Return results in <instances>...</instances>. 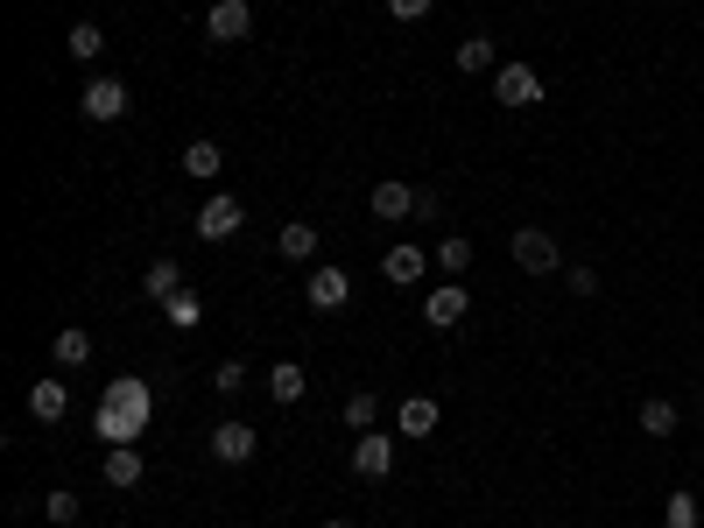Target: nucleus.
Masks as SVG:
<instances>
[{"label":"nucleus","instance_id":"nucleus-31","mask_svg":"<svg viewBox=\"0 0 704 528\" xmlns=\"http://www.w3.org/2000/svg\"><path fill=\"white\" fill-rule=\"evenodd\" d=\"M564 282H571V296H598V268H564Z\"/></svg>","mask_w":704,"mask_h":528},{"label":"nucleus","instance_id":"nucleus-10","mask_svg":"<svg viewBox=\"0 0 704 528\" xmlns=\"http://www.w3.org/2000/svg\"><path fill=\"white\" fill-rule=\"evenodd\" d=\"M353 472L359 479H387V472H395V437H359V444H353Z\"/></svg>","mask_w":704,"mask_h":528},{"label":"nucleus","instance_id":"nucleus-15","mask_svg":"<svg viewBox=\"0 0 704 528\" xmlns=\"http://www.w3.org/2000/svg\"><path fill=\"white\" fill-rule=\"evenodd\" d=\"M304 388H310V373L296 367V359H275V367H268V395L275 402H304Z\"/></svg>","mask_w":704,"mask_h":528},{"label":"nucleus","instance_id":"nucleus-27","mask_svg":"<svg viewBox=\"0 0 704 528\" xmlns=\"http://www.w3.org/2000/svg\"><path fill=\"white\" fill-rule=\"evenodd\" d=\"M373 416H381V395H367V388L346 395V422H353V430H373Z\"/></svg>","mask_w":704,"mask_h":528},{"label":"nucleus","instance_id":"nucleus-2","mask_svg":"<svg viewBox=\"0 0 704 528\" xmlns=\"http://www.w3.org/2000/svg\"><path fill=\"white\" fill-rule=\"evenodd\" d=\"M515 268H521V275H557V268H564L557 240H549L543 225H521V233H515Z\"/></svg>","mask_w":704,"mask_h":528},{"label":"nucleus","instance_id":"nucleus-6","mask_svg":"<svg viewBox=\"0 0 704 528\" xmlns=\"http://www.w3.org/2000/svg\"><path fill=\"white\" fill-rule=\"evenodd\" d=\"M78 113L85 120H120V113H127V85H120V78H92L78 93Z\"/></svg>","mask_w":704,"mask_h":528},{"label":"nucleus","instance_id":"nucleus-24","mask_svg":"<svg viewBox=\"0 0 704 528\" xmlns=\"http://www.w3.org/2000/svg\"><path fill=\"white\" fill-rule=\"evenodd\" d=\"M458 71H466V78L493 71V36H466V42H458Z\"/></svg>","mask_w":704,"mask_h":528},{"label":"nucleus","instance_id":"nucleus-13","mask_svg":"<svg viewBox=\"0 0 704 528\" xmlns=\"http://www.w3.org/2000/svg\"><path fill=\"white\" fill-rule=\"evenodd\" d=\"M141 479H148L141 451H134V444H113V451H107V487H120V493H127V487H141Z\"/></svg>","mask_w":704,"mask_h":528},{"label":"nucleus","instance_id":"nucleus-22","mask_svg":"<svg viewBox=\"0 0 704 528\" xmlns=\"http://www.w3.org/2000/svg\"><path fill=\"white\" fill-rule=\"evenodd\" d=\"M85 359H92V331H57V367H85Z\"/></svg>","mask_w":704,"mask_h":528},{"label":"nucleus","instance_id":"nucleus-33","mask_svg":"<svg viewBox=\"0 0 704 528\" xmlns=\"http://www.w3.org/2000/svg\"><path fill=\"white\" fill-rule=\"evenodd\" d=\"M324 528H353V521H346V515H338V521H324Z\"/></svg>","mask_w":704,"mask_h":528},{"label":"nucleus","instance_id":"nucleus-28","mask_svg":"<svg viewBox=\"0 0 704 528\" xmlns=\"http://www.w3.org/2000/svg\"><path fill=\"white\" fill-rule=\"evenodd\" d=\"M437 268H444V275H458V268H472V240H444V247H437Z\"/></svg>","mask_w":704,"mask_h":528},{"label":"nucleus","instance_id":"nucleus-1","mask_svg":"<svg viewBox=\"0 0 704 528\" xmlns=\"http://www.w3.org/2000/svg\"><path fill=\"white\" fill-rule=\"evenodd\" d=\"M239 219H247V205L226 198V191H212V198L198 205V219H190V233H198L205 247H212V240H233V233H239Z\"/></svg>","mask_w":704,"mask_h":528},{"label":"nucleus","instance_id":"nucleus-21","mask_svg":"<svg viewBox=\"0 0 704 528\" xmlns=\"http://www.w3.org/2000/svg\"><path fill=\"white\" fill-rule=\"evenodd\" d=\"M641 430H649V437H669V430H677V402H669V395H649V402H641Z\"/></svg>","mask_w":704,"mask_h":528},{"label":"nucleus","instance_id":"nucleus-26","mask_svg":"<svg viewBox=\"0 0 704 528\" xmlns=\"http://www.w3.org/2000/svg\"><path fill=\"white\" fill-rule=\"evenodd\" d=\"M704 515H697V501H691V493H669V501H663V528H697Z\"/></svg>","mask_w":704,"mask_h":528},{"label":"nucleus","instance_id":"nucleus-14","mask_svg":"<svg viewBox=\"0 0 704 528\" xmlns=\"http://www.w3.org/2000/svg\"><path fill=\"white\" fill-rule=\"evenodd\" d=\"M64 409H71L64 381H36V388H28V416H36V422H64Z\"/></svg>","mask_w":704,"mask_h":528},{"label":"nucleus","instance_id":"nucleus-19","mask_svg":"<svg viewBox=\"0 0 704 528\" xmlns=\"http://www.w3.org/2000/svg\"><path fill=\"white\" fill-rule=\"evenodd\" d=\"M64 50L78 57V64H99V50H107V36H99V22H78V28H71V36H64Z\"/></svg>","mask_w":704,"mask_h":528},{"label":"nucleus","instance_id":"nucleus-18","mask_svg":"<svg viewBox=\"0 0 704 528\" xmlns=\"http://www.w3.org/2000/svg\"><path fill=\"white\" fill-rule=\"evenodd\" d=\"M141 290H148V304H170V296L184 290V268H176V261H156V268L141 275Z\"/></svg>","mask_w":704,"mask_h":528},{"label":"nucleus","instance_id":"nucleus-30","mask_svg":"<svg viewBox=\"0 0 704 528\" xmlns=\"http://www.w3.org/2000/svg\"><path fill=\"white\" fill-rule=\"evenodd\" d=\"M212 388H219V395H239V388H247V367H239V359H219Z\"/></svg>","mask_w":704,"mask_h":528},{"label":"nucleus","instance_id":"nucleus-12","mask_svg":"<svg viewBox=\"0 0 704 528\" xmlns=\"http://www.w3.org/2000/svg\"><path fill=\"white\" fill-rule=\"evenodd\" d=\"M373 211H381V219H416V191L402 184V176H381V184H373Z\"/></svg>","mask_w":704,"mask_h":528},{"label":"nucleus","instance_id":"nucleus-7","mask_svg":"<svg viewBox=\"0 0 704 528\" xmlns=\"http://www.w3.org/2000/svg\"><path fill=\"white\" fill-rule=\"evenodd\" d=\"M254 444H261V437H254V422H212V458L219 465H247Z\"/></svg>","mask_w":704,"mask_h":528},{"label":"nucleus","instance_id":"nucleus-9","mask_svg":"<svg viewBox=\"0 0 704 528\" xmlns=\"http://www.w3.org/2000/svg\"><path fill=\"white\" fill-rule=\"evenodd\" d=\"M99 402L120 409V416H134V422L156 416V395H148V381H134V373H127V381H107V395H99Z\"/></svg>","mask_w":704,"mask_h":528},{"label":"nucleus","instance_id":"nucleus-3","mask_svg":"<svg viewBox=\"0 0 704 528\" xmlns=\"http://www.w3.org/2000/svg\"><path fill=\"white\" fill-rule=\"evenodd\" d=\"M493 99H501L507 113H529V106L543 99V78H535L529 64H501L493 71Z\"/></svg>","mask_w":704,"mask_h":528},{"label":"nucleus","instance_id":"nucleus-11","mask_svg":"<svg viewBox=\"0 0 704 528\" xmlns=\"http://www.w3.org/2000/svg\"><path fill=\"white\" fill-rule=\"evenodd\" d=\"M423 268H430V254H423V247H387L381 275L395 282V290H409V282H423Z\"/></svg>","mask_w":704,"mask_h":528},{"label":"nucleus","instance_id":"nucleus-16","mask_svg":"<svg viewBox=\"0 0 704 528\" xmlns=\"http://www.w3.org/2000/svg\"><path fill=\"white\" fill-rule=\"evenodd\" d=\"M395 422H402V437H430V430H437V402H430V395H409L395 409Z\"/></svg>","mask_w":704,"mask_h":528},{"label":"nucleus","instance_id":"nucleus-8","mask_svg":"<svg viewBox=\"0 0 704 528\" xmlns=\"http://www.w3.org/2000/svg\"><path fill=\"white\" fill-rule=\"evenodd\" d=\"M466 310H472V296L458 290V282H437V290L423 296V324H437V331H452V324H458V317H466Z\"/></svg>","mask_w":704,"mask_h":528},{"label":"nucleus","instance_id":"nucleus-25","mask_svg":"<svg viewBox=\"0 0 704 528\" xmlns=\"http://www.w3.org/2000/svg\"><path fill=\"white\" fill-rule=\"evenodd\" d=\"M282 254H289V261H310V254H318V225H282Z\"/></svg>","mask_w":704,"mask_h":528},{"label":"nucleus","instance_id":"nucleus-29","mask_svg":"<svg viewBox=\"0 0 704 528\" xmlns=\"http://www.w3.org/2000/svg\"><path fill=\"white\" fill-rule=\"evenodd\" d=\"M42 515H50L57 528H71L78 521V493H42Z\"/></svg>","mask_w":704,"mask_h":528},{"label":"nucleus","instance_id":"nucleus-20","mask_svg":"<svg viewBox=\"0 0 704 528\" xmlns=\"http://www.w3.org/2000/svg\"><path fill=\"white\" fill-rule=\"evenodd\" d=\"M184 170L190 176H219V170H226V148H219V142H190L184 148Z\"/></svg>","mask_w":704,"mask_h":528},{"label":"nucleus","instance_id":"nucleus-32","mask_svg":"<svg viewBox=\"0 0 704 528\" xmlns=\"http://www.w3.org/2000/svg\"><path fill=\"white\" fill-rule=\"evenodd\" d=\"M387 14H395V22H423L430 0H387Z\"/></svg>","mask_w":704,"mask_h":528},{"label":"nucleus","instance_id":"nucleus-5","mask_svg":"<svg viewBox=\"0 0 704 528\" xmlns=\"http://www.w3.org/2000/svg\"><path fill=\"white\" fill-rule=\"evenodd\" d=\"M247 28H254L247 0H212V14H205V36L212 42H247Z\"/></svg>","mask_w":704,"mask_h":528},{"label":"nucleus","instance_id":"nucleus-17","mask_svg":"<svg viewBox=\"0 0 704 528\" xmlns=\"http://www.w3.org/2000/svg\"><path fill=\"white\" fill-rule=\"evenodd\" d=\"M92 430L107 437V444H134V437H148V422H134V416H120V409L99 402V422H92Z\"/></svg>","mask_w":704,"mask_h":528},{"label":"nucleus","instance_id":"nucleus-4","mask_svg":"<svg viewBox=\"0 0 704 528\" xmlns=\"http://www.w3.org/2000/svg\"><path fill=\"white\" fill-rule=\"evenodd\" d=\"M304 304L310 310H346L353 304V275H346V268H310V282H304Z\"/></svg>","mask_w":704,"mask_h":528},{"label":"nucleus","instance_id":"nucleus-23","mask_svg":"<svg viewBox=\"0 0 704 528\" xmlns=\"http://www.w3.org/2000/svg\"><path fill=\"white\" fill-rule=\"evenodd\" d=\"M162 317H170L176 331H190V324H198V317H205V296H198V290H176L170 304H162Z\"/></svg>","mask_w":704,"mask_h":528}]
</instances>
